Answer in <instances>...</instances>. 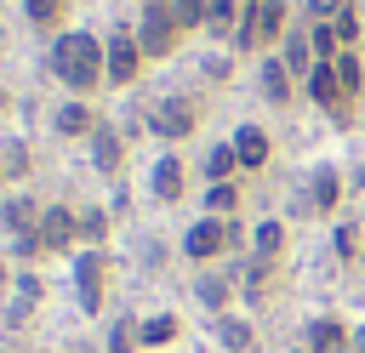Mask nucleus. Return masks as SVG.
I'll return each mask as SVG.
<instances>
[{
    "mask_svg": "<svg viewBox=\"0 0 365 353\" xmlns=\"http://www.w3.org/2000/svg\"><path fill=\"white\" fill-rule=\"evenodd\" d=\"M194 296H200L211 313H228V302L240 296V273H200V279H194Z\"/></svg>",
    "mask_w": 365,
    "mask_h": 353,
    "instance_id": "9d476101",
    "label": "nucleus"
},
{
    "mask_svg": "<svg viewBox=\"0 0 365 353\" xmlns=\"http://www.w3.org/2000/svg\"><path fill=\"white\" fill-rule=\"evenodd\" d=\"M57 131H63V137H97V114H91V108L74 97V102L57 114Z\"/></svg>",
    "mask_w": 365,
    "mask_h": 353,
    "instance_id": "a211bd4d",
    "label": "nucleus"
},
{
    "mask_svg": "<svg viewBox=\"0 0 365 353\" xmlns=\"http://www.w3.org/2000/svg\"><path fill=\"white\" fill-rule=\"evenodd\" d=\"M234 165H240L234 142H217V148H211V159H205V176H211V182H228V176H234Z\"/></svg>",
    "mask_w": 365,
    "mask_h": 353,
    "instance_id": "393cba45",
    "label": "nucleus"
},
{
    "mask_svg": "<svg viewBox=\"0 0 365 353\" xmlns=\"http://www.w3.org/2000/svg\"><path fill=\"white\" fill-rule=\"evenodd\" d=\"M308 97H314L319 108H331V114H348V97H342V85H336V68H331V63H314Z\"/></svg>",
    "mask_w": 365,
    "mask_h": 353,
    "instance_id": "9b49d317",
    "label": "nucleus"
},
{
    "mask_svg": "<svg viewBox=\"0 0 365 353\" xmlns=\"http://www.w3.org/2000/svg\"><path fill=\"white\" fill-rule=\"evenodd\" d=\"M354 353H365V330H354Z\"/></svg>",
    "mask_w": 365,
    "mask_h": 353,
    "instance_id": "7c9ffc66",
    "label": "nucleus"
},
{
    "mask_svg": "<svg viewBox=\"0 0 365 353\" xmlns=\"http://www.w3.org/2000/svg\"><path fill=\"white\" fill-rule=\"evenodd\" d=\"M23 11H29L34 28H57L68 17V0H23Z\"/></svg>",
    "mask_w": 365,
    "mask_h": 353,
    "instance_id": "4be33fe9",
    "label": "nucleus"
},
{
    "mask_svg": "<svg viewBox=\"0 0 365 353\" xmlns=\"http://www.w3.org/2000/svg\"><path fill=\"white\" fill-rule=\"evenodd\" d=\"M40 216H46V211H40L34 199H23V194L0 205V222H6V233H23V239H34V228H40Z\"/></svg>",
    "mask_w": 365,
    "mask_h": 353,
    "instance_id": "ddd939ff",
    "label": "nucleus"
},
{
    "mask_svg": "<svg viewBox=\"0 0 365 353\" xmlns=\"http://www.w3.org/2000/svg\"><path fill=\"white\" fill-rule=\"evenodd\" d=\"M91 159H97V171H120V159H125V142H120V131H108V125H97V137H91Z\"/></svg>",
    "mask_w": 365,
    "mask_h": 353,
    "instance_id": "dca6fc26",
    "label": "nucleus"
},
{
    "mask_svg": "<svg viewBox=\"0 0 365 353\" xmlns=\"http://www.w3.org/2000/svg\"><path fill=\"white\" fill-rule=\"evenodd\" d=\"M182 188H188L182 154H160V165H154V199H160V205H177V199H182Z\"/></svg>",
    "mask_w": 365,
    "mask_h": 353,
    "instance_id": "1a4fd4ad",
    "label": "nucleus"
},
{
    "mask_svg": "<svg viewBox=\"0 0 365 353\" xmlns=\"http://www.w3.org/2000/svg\"><path fill=\"white\" fill-rule=\"evenodd\" d=\"M80 239H86L91 251H103V239H108V216H103V211H86V216H80Z\"/></svg>",
    "mask_w": 365,
    "mask_h": 353,
    "instance_id": "cd10ccee",
    "label": "nucleus"
},
{
    "mask_svg": "<svg viewBox=\"0 0 365 353\" xmlns=\"http://www.w3.org/2000/svg\"><path fill=\"white\" fill-rule=\"evenodd\" d=\"M354 251H359V233H354V222H342V228H336V256L348 262Z\"/></svg>",
    "mask_w": 365,
    "mask_h": 353,
    "instance_id": "c756f323",
    "label": "nucleus"
},
{
    "mask_svg": "<svg viewBox=\"0 0 365 353\" xmlns=\"http://www.w3.org/2000/svg\"><path fill=\"white\" fill-rule=\"evenodd\" d=\"M171 11H177V23H182V34H188V28H205L211 0H171Z\"/></svg>",
    "mask_w": 365,
    "mask_h": 353,
    "instance_id": "bb28decb",
    "label": "nucleus"
},
{
    "mask_svg": "<svg viewBox=\"0 0 365 353\" xmlns=\"http://www.w3.org/2000/svg\"><path fill=\"white\" fill-rule=\"evenodd\" d=\"M285 239H291V233H285V222H274V216H268V222H257V233H251L257 262H279V256H285Z\"/></svg>",
    "mask_w": 365,
    "mask_h": 353,
    "instance_id": "4468645a",
    "label": "nucleus"
},
{
    "mask_svg": "<svg viewBox=\"0 0 365 353\" xmlns=\"http://www.w3.org/2000/svg\"><path fill=\"white\" fill-rule=\"evenodd\" d=\"M291 353H308V347H291Z\"/></svg>",
    "mask_w": 365,
    "mask_h": 353,
    "instance_id": "72a5a7b5",
    "label": "nucleus"
},
{
    "mask_svg": "<svg viewBox=\"0 0 365 353\" xmlns=\"http://www.w3.org/2000/svg\"><path fill=\"white\" fill-rule=\"evenodd\" d=\"M194 125H200V108H194V102H182V97H165V102L148 114V131H154L160 142H182Z\"/></svg>",
    "mask_w": 365,
    "mask_h": 353,
    "instance_id": "39448f33",
    "label": "nucleus"
},
{
    "mask_svg": "<svg viewBox=\"0 0 365 353\" xmlns=\"http://www.w3.org/2000/svg\"><path fill=\"white\" fill-rule=\"evenodd\" d=\"M205 205H211V216H234L240 211V188L234 182H211L205 188Z\"/></svg>",
    "mask_w": 365,
    "mask_h": 353,
    "instance_id": "a878e982",
    "label": "nucleus"
},
{
    "mask_svg": "<svg viewBox=\"0 0 365 353\" xmlns=\"http://www.w3.org/2000/svg\"><path fill=\"white\" fill-rule=\"evenodd\" d=\"M354 0H308V11H314V23H336L342 11H348Z\"/></svg>",
    "mask_w": 365,
    "mask_h": 353,
    "instance_id": "c85d7f7f",
    "label": "nucleus"
},
{
    "mask_svg": "<svg viewBox=\"0 0 365 353\" xmlns=\"http://www.w3.org/2000/svg\"><path fill=\"white\" fill-rule=\"evenodd\" d=\"M177 336V313H154L148 325H137V342L143 347H160V342H171Z\"/></svg>",
    "mask_w": 365,
    "mask_h": 353,
    "instance_id": "5701e85b",
    "label": "nucleus"
},
{
    "mask_svg": "<svg viewBox=\"0 0 365 353\" xmlns=\"http://www.w3.org/2000/svg\"><path fill=\"white\" fill-rule=\"evenodd\" d=\"M336 194H342V176L325 165V171H314V188H308V205L314 211H336Z\"/></svg>",
    "mask_w": 365,
    "mask_h": 353,
    "instance_id": "aec40b11",
    "label": "nucleus"
},
{
    "mask_svg": "<svg viewBox=\"0 0 365 353\" xmlns=\"http://www.w3.org/2000/svg\"><path fill=\"white\" fill-rule=\"evenodd\" d=\"M177 40H182L177 11H171L165 0H148V6H143V23H137V46H143L148 57H171V51H177Z\"/></svg>",
    "mask_w": 365,
    "mask_h": 353,
    "instance_id": "7ed1b4c3",
    "label": "nucleus"
},
{
    "mask_svg": "<svg viewBox=\"0 0 365 353\" xmlns=\"http://www.w3.org/2000/svg\"><path fill=\"white\" fill-rule=\"evenodd\" d=\"M240 6H245V0H211V17H205V28L222 40L228 28H240Z\"/></svg>",
    "mask_w": 365,
    "mask_h": 353,
    "instance_id": "b1692460",
    "label": "nucleus"
},
{
    "mask_svg": "<svg viewBox=\"0 0 365 353\" xmlns=\"http://www.w3.org/2000/svg\"><path fill=\"white\" fill-rule=\"evenodd\" d=\"M331 68H336V85H342V97L354 102V97L365 91V63H359V51H336V63H331Z\"/></svg>",
    "mask_w": 365,
    "mask_h": 353,
    "instance_id": "f3484780",
    "label": "nucleus"
},
{
    "mask_svg": "<svg viewBox=\"0 0 365 353\" xmlns=\"http://www.w3.org/2000/svg\"><path fill=\"white\" fill-rule=\"evenodd\" d=\"M217 342H222L228 353H251V347H257V330H251L245 319H234V313H222V325H217Z\"/></svg>",
    "mask_w": 365,
    "mask_h": 353,
    "instance_id": "6ab92c4d",
    "label": "nucleus"
},
{
    "mask_svg": "<svg viewBox=\"0 0 365 353\" xmlns=\"http://www.w3.org/2000/svg\"><path fill=\"white\" fill-rule=\"evenodd\" d=\"M285 17H291L285 0H257V46H274L285 34Z\"/></svg>",
    "mask_w": 365,
    "mask_h": 353,
    "instance_id": "2eb2a0df",
    "label": "nucleus"
},
{
    "mask_svg": "<svg viewBox=\"0 0 365 353\" xmlns=\"http://www.w3.org/2000/svg\"><path fill=\"white\" fill-rule=\"evenodd\" d=\"M74 233H80V216H74L68 205H51V211L40 216V228H34V251H63Z\"/></svg>",
    "mask_w": 365,
    "mask_h": 353,
    "instance_id": "6e6552de",
    "label": "nucleus"
},
{
    "mask_svg": "<svg viewBox=\"0 0 365 353\" xmlns=\"http://www.w3.org/2000/svg\"><path fill=\"white\" fill-rule=\"evenodd\" d=\"M143 63H148V51L137 46V34H114L108 40V85H131L137 74H143Z\"/></svg>",
    "mask_w": 365,
    "mask_h": 353,
    "instance_id": "423d86ee",
    "label": "nucleus"
},
{
    "mask_svg": "<svg viewBox=\"0 0 365 353\" xmlns=\"http://www.w3.org/2000/svg\"><path fill=\"white\" fill-rule=\"evenodd\" d=\"M0 290H6V268H0Z\"/></svg>",
    "mask_w": 365,
    "mask_h": 353,
    "instance_id": "473e14b6",
    "label": "nucleus"
},
{
    "mask_svg": "<svg viewBox=\"0 0 365 353\" xmlns=\"http://www.w3.org/2000/svg\"><path fill=\"white\" fill-rule=\"evenodd\" d=\"M228 251H240V222H234V216H200V222L182 233V256H188L194 268H205V262H217V256H228Z\"/></svg>",
    "mask_w": 365,
    "mask_h": 353,
    "instance_id": "f03ea898",
    "label": "nucleus"
},
{
    "mask_svg": "<svg viewBox=\"0 0 365 353\" xmlns=\"http://www.w3.org/2000/svg\"><path fill=\"white\" fill-rule=\"evenodd\" d=\"M74 290H80V307L97 319L103 313V296H108V256L103 251H80L74 256Z\"/></svg>",
    "mask_w": 365,
    "mask_h": 353,
    "instance_id": "20e7f679",
    "label": "nucleus"
},
{
    "mask_svg": "<svg viewBox=\"0 0 365 353\" xmlns=\"http://www.w3.org/2000/svg\"><path fill=\"white\" fill-rule=\"evenodd\" d=\"M51 74L74 91V97H91L103 80H108V40L74 28V34H57L51 46Z\"/></svg>",
    "mask_w": 365,
    "mask_h": 353,
    "instance_id": "f257e3e1",
    "label": "nucleus"
},
{
    "mask_svg": "<svg viewBox=\"0 0 365 353\" xmlns=\"http://www.w3.org/2000/svg\"><path fill=\"white\" fill-rule=\"evenodd\" d=\"M262 91H268L274 102H291V68H285L279 57H268V63H262Z\"/></svg>",
    "mask_w": 365,
    "mask_h": 353,
    "instance_id": "412c9836",
    "label": "nucleus"
},
{
    "mask_svg": "<svg viewBox=\"0 0 365 353\" xmlns=\"http://www.w3.org/2000/svg\"><path fill=\"white\" fill-rule=\"evenodd\" d=\"M234 154H240V165H245V171H262V165H268V154H274V142H268V131H262V125H240V131H234Z\"/></svg>",
    "mask_w": 365,
    "mask_h": 353,
    "instance_id": "f8f14e48",
    "label": "nucleus"
},
{
    "mask_svg": "<svg viewBox=\"0 0 365 353\" xmlns=\"http://www.w3.org/2000/svg\"><path fill=\"white\" fill-rule=\"evenodd\" d=\"M302 347H308V353H354V330H348L336 313H319V319H308Z\"/></svg>",
    "mask_w": 365,
    "mask_h": 353,
    "instance_id": "0eeeda50",
    "label": "nucleus"
},
{
    "mask_svg": "<svg viewBox=\"0 0 365 353\" xmlns=\"http://www.w3.org/2000/svg\"><path fill=\"white\" fill-rule=\"evenodd\" d=\"M6 108H11V97H6V85H0V114H6Z\"/></svg>",
    "mask_w": 365,
    "mask_h": 353,
    "instance_id": "2f4dec72",
    "label": "nucleus"
}]
</instances>
